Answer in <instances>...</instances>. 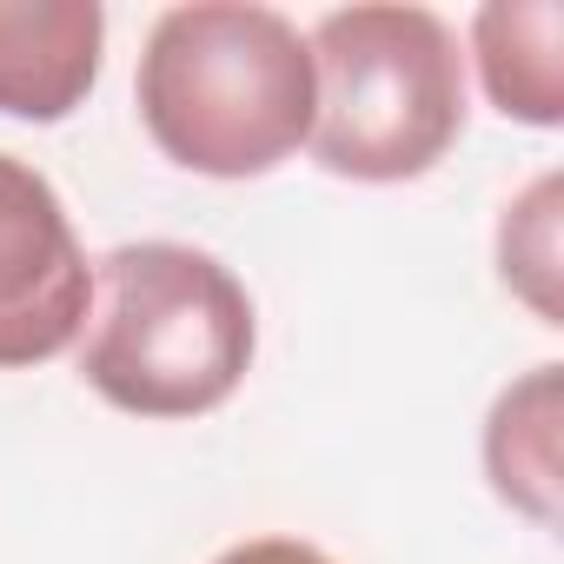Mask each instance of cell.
Masks as SVG:
<instances>
[{"label": "cell", "instance_id": "1", "mask_svg": "<svg viewBox=\"0 0 564 564\" xmlns=\"http://www.w3.org/2000/svg\"><path fill=\"white\" fill-rule=\"evenodd\" d=\"M133 100L173 166L259 180L313 140V54L272 8L193 0L153 21Z\"/></svg>", "mask_w": 564, "mask_h": 564}, {"label": "cell", "instance_id": "2", "mask_svg": "<svg viewBox=\"0 0 564 564\" xmlns=\"http://www.w3.org/2000/svg\"><path fill=\"white\" fill-rule=\"evenodd\" d=\"M259 326L246 286L199 246L133 239L94 265V306L80 333V379L133 419H199L219 412L246 366Z\"/></svg>", "mask_w": 564, "mask_h": 564}, {"label": "cell", "instance_id": "3", "mask_svg": "<svg viewBox=\"0 0 564 564\" xmlns=\"http://www.w3.org/2000/svg\"><path fill=\"white\" fill-rule=\"evenodd\" d=\"M313 160L399 186L432 173L465 127V54L432 8H339L313 28Z\"/></svg>", "mask_w": 564, "mask_h": 564}, {"label": "cell", "instance_id": "4", "mask_svg": "<svg viewBox=\"0 0 564 564\" xmlns=\"http://www.w3.org/2000/svg\"><path fill=\"white\" fill-rule=\"evenodd\" d=\"M94 265L80 232L28 160L0 153V372L61 359L87 333Z\"/></svg>", "mask_w": 564, "mask_h": 564}, {"label": "cell", "instance_id": "5", "mask_svg": "<svg viewBox=\"0 0 564 564\" xmlns=\"http://www.w3.org/2000/svg\"><path fill=\"white\" fill-rule=\"evenodd\" d=\"M107 14L94 0H0V113L54 127L100 80Z\"/></svg>", "mask_w": 564, "mask_h": 564}, {"label": "cell", "instance_id": "6", "mask_svg": "<svg viewBox=\"0 0 564 564\" xmlns=\"http://www.w3.org/2000/svg\"><path fill=\"white\" fill-rule=\"evenodd\" d=\"M557 34H564L557 0H491L471 21L478 74H485V94L505 120H524V127H557L564 120Z\"/></svg>", "mask_w": 564, "mask_h": 564}, {"label": "cell", "instance_id": "7", "mask_svg": "<svg viewBox=\"0 0 564 564\" xmlns=\"http://www.w3.org/2000/svg\"><path fill=\"white\" fill-rule=\"evenodd\" d=\"M485 471L505 505L557 524V366H531V379L498 392L485 425Z\"/></svg>", "mask_w": 564, "mask_h": 564}, {"label": "cell", "instance_id": "8", "mask_svg": "<svg viewBox=\"0 0 564 564\" xmlns=\"http://www.w3.org/2000/svg\"><path fill=\"white\" fill-rule=\"evenodd\" d=\"M557 180L544 173L518 206H505L498 226V272L518 300H531V313L544 326H557Z\"/></svg>", "mask_w": 564, "mask_h": 564}, {"label": "cell", "instance_id": "9", "mask_svg": "<svg viewBox=\"0 0 564 564\" xmlns=\"http://www.w3.org/2000/svg\"><path fill=\"white\" fill-rule=\"evenodd\" d=\"M213 564H333V557L319 544H300V538H252V544L219 551Z\"/></svg>", "mask_w": 564, "mask_h": 564}]
</instances>
